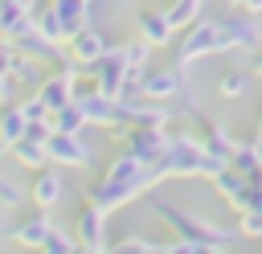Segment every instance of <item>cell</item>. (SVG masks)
I'll return each instance as SVG.
<instances>
[{"label": "cell", "mask_w": 262, "mask_h": 254, "mask_svg": "<svg viewBox=\"0 0 262 254\" xmlns=\"http://www.w3.org/2000/svg\"><path fill=\"white\" fill-rule=\"evenodd\" d=\"M53 229V217H49V209H37L33 205V213L20 221V225H12V242L16 246H25V250H41V242H45V234Z\"/></svg>", "instance_id": "11"}, {"label": "cell", "mask_w": 262, "mask_h": 254, "mask_svg": "<svg viewBox=\"0 0 262 254\" xmlns=\"http://www.w3.org/2000/svg\"><path fill=\"white\" fill-rule=\"evenodd\" d=\"M147 209L164 221V225H172L176 229V242H172V250H180V254H213V250H229V246H237V225H221V221H205V217H192V213H184V209H176L172 201H164L160 193H156V184L147 188Z\"/></svg>", "instance_id": "2"}, {"label": "cell", "mask_w": 262, "mask_h": 254, "mask_svg": "<svg viewBox=\"0 0 262 254\" xmlns=\"http://www.w3.org/2000/svg\"><path fill=\"white\" fill-rule=\"evenodd\" d=\"M66 197V176L57 172V164H41L33 168V184H29V201L37 209H53Z\"/></svg>", "instance_id": "9"}, {"label": "cell", "mask_w": 262, "mask_h": 254, "mask_svg": "<svg viewBox=\"0 0 262 254\" xmlns=\"http://www.w3.org/2000/svg\"><path fill=\"white\" fill-rule=\"evenodd\" d=\"M233 4H242L246 12H262V0H233Z\"/></svg>", "instance_id": "28"}, {"label": "cell", "mask_w": 262, "mask_h": 254, "mask_svg": "<svg viewBox=\"0 0 262 254\" xmlns=\"http://www.w3.org/2000/svg\"><path fill=\"white\" fill-rule=\"evenodd\" d=\"M74 238H78V250H111V238H106V209H98L94 201H86L74 217Z\"/></svg>", "instance_id": "6"}, {"label": "cell", "mask_w": 262, "mask_h": 254, "mask_svg": "<svg viewBox=\"0 0 262 254\" xmlns=\"http://www.w3.org/2000/svg\"><path fill=\"white\" fill-rule=\"evenodd\" d=\"M135 29H139V41H143L147 49L172 45V37H176V29L168 25L164 8H139V12H135Z\"/></svg>", "instance_id": "10"}, {"label": "cell", "mask_w": 262, "mask_h": 254, "mask_svg": "<svg viewBox=\"0 0 262 254\" xmlns=\"http://www.w3.org/2000/svg\"><path fill=\"white\" fill-rule=\"evenodd\" d=\"M49 127H53V131H86V127H90V119H86V111H82V102L74 98V102H66V107H57V111L49 115Z\"/></svg>", "instance_id": "19"}, {"label": "cell", "mask_w": 262, "mask_h": 254, "mask_svg": "<svg viewBox=\"0 0 262 254\" xmlns=\"http://www.w3.org/2000/svg\"><path fill=\"white\" fill-rule=\"evenodd\" d=\"M33 29H37L45 41L66 45V29H61V20H57V12H53L49 4H33Z\"/></svg>", "instance_id": "18"}, {"label": "cell", "mask_w": 262, "mask_h": 254, "mask_svg": "<svg viewBox=\"0 0 262 254\" xmlns=\"http://www.w3.org/2000/svg\"><path fill=\"white\" fill-rule=\"evenodd\" d=\"M209 180H213V188H217V193H221V197H225L237 213L246 209V184H250V176H246V172H237L233 164H221Z\"/></svg>", "instance_id": "12"}, {"label": "cell", "mask_w": 262, "mask_h": 254, "mask_svg": "<svg viewBox=\"0 0 262 254\" xmlns=\"http://www.w3.org/2000/svg\"><path fill=\"white\" fill-rule=\"evenodd\" d=\"M201 8H205V0H172V4L164 8V16H168V25L180 33V29H188V25L201 16Z\"/></svg>", "instance_id": "20"}, {"label": "cell", "mask_w": 262, "mask_h": 254, "mask_svg": "<svg viewBox=\"0 0 262 254\" xmlns=\"http://www.w3.org/2000/svg\"><path fill=\"white\" fill-rule=\"evenodd\" d=\"M94 4H102V0H90V8H94Z\"/></svg>", "instance_id": "30"}, {"label": "cell", "mask_w": 262, "mask_h": 254, "mask_svg": "<svg viewBox=\"0 0 262 254\" xmlns=\"http://www.w3.org/2000/svg\"><path fill=\"white\" fill-rule=\"evenodd\" d=\"M156 164H160L164 176H213L225 160L209 156L196 135H188V131H168V147H164V156H160Z\"/></svg>", "instance_id": "3"}, {"label": "cell", "mask_w": 262, "mask_h": 254, "mask_svg": "<svg viewBox=\"0 0 262 254\" xmlns=\"http://www.w3.org/2000/svg\"><path fill=\"white\" fill-rule=\"evenodd\" d=\"M111 250H119V254H151V250H172V242H151V238L127 234V238L111 242Z\"/></svg>", "instance_id": "21"}, {"label": "cell", "mask_w": 262, "mask_h": 254, "mask_svg": "<svg viewBox=\"0 0 262 254\" xmlns=\"http://www.w3.org/2000/svg\"><path fill=\"white\" fill-rule=\"evenodd\" d=\"M45 156L57 168H90L94 164V147L82 139V131H49Z\"/></svg>", "instance_id": "4"}, {"label": "cell", "mask_w": 262, "mask_h": 254, "mask_svg": "<svg viewBox=\"0 0 262 254\" xmlns=\"http://www.w3.org/2000/svg\"><path fill=\"white\" fill-rule=\"evenodd\" d=\"M45 4L57 12V20H61L66 37H70V33H78L82 25H90V0H45Z\"/></svg>", "instance_id": "16"}, {"label": "cell", "mask_w": 262, "mask_h": 254, "mask_svg": "<svg viewBox=\"0 0 262 254\" xmlns=\"http://www.w3.org/2000/svg\"><path fill=\"white\" fill-rule=\"evenodd\" d=\"M20 107H25V115H29V123H41V119H49V107L33 94V98H20Z\"/></svg>", "instance_id": "24"}, {"label": "cell", "mask_w": 262, "mask_h": 254, "mask_svg": "<svg viewBox=\"0 0 262 254\" xmlns=\"http://www.w3.org/2000/svg\"><path fill=\"white\" fill-rule=\"evenodd\" d=\"M25 127H29V115H25L20 98H8V102H0V143L8 147L12 139H20V135H25Z\"/></svg>", "instance_id": "15"}, {"label": "cell", "mask_w": 262, "mask_h": 254, "mask_svg": "<svg viewBox=\"0 0 262 254\" xmlns=\"http://www.w3.org/2000/svg\"><path fill=\"white\" fill-rule=\"evenodd\" d=\"M164 180V172H160V164H147V160H139L127 143L115 152V160L102 168V176L86 188V201H94L98 209H119V205H127L131 197H139V193H147L151 184H160Z\"/></svg>", "instance_id": "1"}, {"label": "cell", "mask_w": 262, "mask_h": 254, "mask_svg": "<svg viewBox=\"0 0 262 254\" xmlns=\"http://www.w3.org/2000/svg\"><path fill=\"white\" fill-rule=\"evenodd\" d=\"M139 94H143V98H156V102H172V98L188 94V86H184V66L172 61V66H164V70H147Z\"/></svg>", "instance_id": "7"}, {"label": "cell", "mask_w": 262, "mask_h": 254, "mask_svg": "<svg viewBox=\"0 0 262 254\" xmlns=\"http://www.w3.org/2000/svg\"><path fill=\"white\" fill-rule=\"evenodd\" d=\"M8 98H16V82H12V74L4 70V57H0V102H8Z\"/></svg>", "instance_id": "25"}, {"label": "cell", "mask_w": 262, "mask_h": 254, "mask_svg": "<svg viewBox=\"0 0 262 254\" xmlns=\"http://www.w3.org/2000/svg\"><path fill=\"white\" fill-rule=\"evenodd\" d=\"M250 70H254V78H262V45L250 49Z\"/></svg>", "instance_id": "26"}, {"label": "cell", "mask_w": 262, "mask_h": 254, "mask_svg": "<svg viewBox=\"0 0 262 254\" xmlns=\"http://www.w3.org/2000/svg\"><path fill=\"white\" fill-rule=\"evenodd\" d=\"M237 234H242V238H262V209H242Z\"/></svg>", "instance_id": "23"}, {"label": "cell", "mask_w": 262, "mask_h": 254, "mask_svg": "<svg viewBox=\"0 0 262 254\" xmlns=\"http://www.w3.org/2000/svg\"><path fill=\"white\" fill-rule=\"evenodd\" d=\"M0 238H12V221H8V209L0 205Z\"/></svg>", "instance_id": "27"}, {"label": "cell", "mask_w": 262, "mask_h": 254, "mask_svg": "<svg viewBox=\"0 0 262 254\" xmlns=\"http://www.w3.org/2000/svg\"><path fill=\"white\" fill-rule=\"evenodd\" d=\"M196 139H201V147H205L209 156H217V160H229V152H233V143H237L221 123H213V119H205V115H196Z\"/></svg>", "instance_id": "13"}, {"label": "cell", "mask_w": 262, "mask_h": 254, "mask_svg": "<svg viewBox=\"0 0 262 254\" xmlns=\"http://www.w3.org/2000/svg\"><path fill=\"white\" fill-rule=\"evenodd\" d=\"M25 29H33V8L20 0H0V37H20Z\"/></svg>", "instance_id": "14"}, {"label": "cell", "mask_w": 262, "mask_h": 254, "mask_svg": "<svg viewBox=\"0 0 262 254\" xmlns=\"http://www.w3.org/2000/svg\"><path fill=\"white\" fill-rule=\"evenodd\" d=\"M41 250H45V254H74V250H78V238H74L70 229H61V225H53V229L45 234V242H41Z\"/></svg>", "instance_id": "22"}, {"label": "cell", "mask_w": 262, "mask_h": 254, "mask_svg": "<svg viewBox=\"0 0 262 254\" xmlns=\"http://www.w3.org/2000/svg\"><path fill=\"white\" fill-rule=\"evenodd\" d=\"M106 49H111V41H106V37H102V29H94V25H82L78 33H70V37H66V57H70L78 70H86L90 61H98Z\"/></svg>", "instance_id": "8"}, {"label": "cell", "mask_w": 262, "mask_h": 254, "mask_svg": "<svg viewBox=\"0 0 262 254\" xmlns=\"http://www.w3.org/2000/svg\"><path fill=\"white\" fill-rule=\"evenodd\" d=\"M254 127H258V139H262V111L254 115Z\"/></svg>", "instance_id": "29"}, {"label": "cell", "mask_w": 262, "mask_h": 254, "mask_svg": "<svg viewBox=\"0 0 262 254\" xmlns=\"http://www.w3.org/2000/svg\"><path fill=\"white\" fill-rule=\"evenodd\" d=\"M254 90V70H242V66H229L221 78H217V94L229 102V98H246Z\"/></svg>", "instance_id": "17"}, {"label": "cell", "mask_w": 262, "mask_h": 254, "mask_svg": "<svg viewBox=\"0 0 262 254\" xmlns=\"http://www.w3.org/2000/svg\"><path fill=\"white\" fill-rule=\"evenodd\" d=\"M78 66L70 61V66H61V70H53V74H41V82L33 86V94L49 107V115L57 111V107H66V102H74V94H78Z\"/></svg>", "instance_id": "5"}]
</instances>
